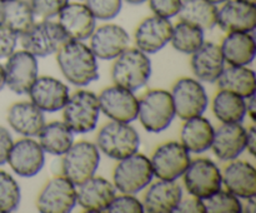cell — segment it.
<instances>
[{
  "label": "cell",
  "mask_w": 256,
  "mask_h": 213,
  "mask_svg": "<svg viewBox=\"0 0 256 213\" xmlns=\"http://www.w3.org/2000/svg\"><path fill=\"white\" fill-rule=\"evenodd\" d=\"M35 17L52 19L69 4V0H29Z\"/></svg>",
  "instance_id": "cell-39"
},
{
  "label": "cell",
  "mask_w": 256,
  "mask_h": 213,
  "mask_svg": "<svg viewBox=\"0 0 256 213\" xmlns=\"http://www.w3.org/2000/svg\"><path fill=\"white\" fill-rule=\"evenodd\" d=\"M100 112L115 122L132 123L138 119L139 99L134 92L125 88L112 85L108 87L98 95Z\"/></svg>",
  "instance_id": "cell-14"
},
{
  "label": "cell",
  "mask_w": 256,
  "mask_h": 213,
  "mask_svg": "<svg viewBox=\"0 0 256 213\" xmlns=\"http://www.w3.org/2000/svg\"><path fill=\"white\" fill-rule=\"evenodd\" d=\"M58 23L68 39H89L96 28V19L82 3H69L58 15Z\"/></svg>",
  "instance_id": "cell-21"
},
{
  "label": "cell",
  "mask_w": 256,
  "mask_h": 213,
  "mask_svg": "<svg viewBox=\"0 0 256 213\" xmlns=\"http://www.w3.org/2000/svg\"><path fill=\"white\" fill-rule=\"evenodd\" d=\"M6 120L12 129L22 137H35L45 125L44 112L32 100L14 103L8 110Z\"/></svg>",
  "instance_id": "cell-26"
},
{
  "label": "cell",
  "mask_w": 256,
  "mask_h": 213,
  "mask_svg": "<svg viewBox=\"0 0 256 213\" xmlns=\"http://www.w3.org/2000/svg\"><path fill=\"white\" fill-rule=\"evenodd\" d=\"M99 163L100 150L95 143L88 140L72 143V147L62 154V175L75 185H79L95 175Z\"/></svg>",
  "instance_id": "cell-7"
},
{
  "label": "cell",
  "mask_w": 256,
  "mask_h": 213,
  "mask_svg": "<svg viewBox=\"0 0 256 213\" xmlns=\"http://www.w3.org/2000/svg\"><path fill=\"white\" fill-rule=\"evenodd\" d=\"M216 82L219 89L229 90L245 99L255 94L256 75L254 70L248 67L230 65L224 68Z\"/></svg>",
  "instance_id": "cell-29"
},
{
  "label": "cell",
  "mask_w": 256,
  "mask_h": 213,
  "mask_svg": "<svg viewBox=\"0 0 256 213\" xmlns=\"http://www.w3.org/2000/svg\"><path fill=\"white\" fill-rule=\"evenodd\" d=\"M175 108V115L182 120L202 115L209 104L204 85L194 78H180L170 92Z\"/></svg>",
  "instance_id": "cell-10"
},
{
  "label": "cell",
  "mask_w": 256,
  "mask_h": 213,
  "mask_svg": "<svg viewBox=\"0 0 256 213\" xmlns=\"http://www.w3.org/2000/svg\"><path fill=\"white\" fill-rule=\"evenodd\" d=\"M96 20H112L119 15L122 0H86L85 3Z\"/></svg>",
  "instance_id": "cell-37"
},
{
  "label": "cell",
  "mask_w": 256,
  "mask_h": 213,
  "mask_svg": "<svg viewBox=\"0 0 256 213\" xmlns=\"http://www.w3.org/2000/svg\"><path fill=\"white\" fill-rule=\"evenodd\" d=\"M4 5V25L16 33L24 34L35 23V14L29 0H9Z\"/></svg>",
  "instance_id": "cell-33"
},
{
  "label": "cell",
  "mask_w": 256,
  "mask_h": 213,
  "mask_svg": "<svg viewBox=\"0 0 256 213\" xmlns=\"http://www.w3.org/2000/svg\"><path fill=\"white\" fill-rule=\"evenodd\" d=\"M22 49L36 58H45L55 54L62 43L68 40L64 30L58 22L42 19L35 22L29 30L20 35Z\"/></svg>",
  "instance_id": "cell-8"
},
{
  "label": "cell",
  "mask_w": 256,
  "mask_h": 213,
  "mask_svg": "<svg viewBox=\"0 0 256 213\" xmlns=\"http://www.w3.org/2000/svg\"><path fill=\"white\" fill-rule=\"evenodd\" d=\"M182 22L212 30L216 27L218 7L209 0H182V8L178 14Z\"/></svg>",
  "instance_id": "cell-31"
},
{
  "label": "cell",
  "mask_w": 256,
  "mask_h": 213,
  "mask_svg": "<svg viewBox=\"0 0 256 213\" xmlns=\"http://www.w3.org/2000/svg\"><path fill=\"white\" fill-rule=\"evenodd\" d=\"M182 178L188 193L202 200L222 189V170L209 158L190 160Z\"/></svg>",
  "instance_id": "cell-9"
},
{
  "label": "cell",
  "mask_w": 256,
  "mask_h": 213,
  "mask_svg": "<svg viewBox=\"0 0 256 213\" xmlns=\"http://www.w3.org/2000/svg\"><path fill=\"white\" fill-rule=\"evenodd\" d=\"M12 144H14V140H12L10 132L5 127L0 125V165L8 162V157H9Z\"/></svg>",
  "instance_id": "cell-43"
},
{
  "label": "cell",
  "mask_w": 256,
  "mask_h": 213,
  "mask_svg": "<svg viewBox=\"0 0 256 213\" xmlns=\"http://www.w3.org/2000/svg\"><path fill=\"white\" fill-rule=\"evenodd\" d=\"M209 2H212V4L215 5H219V4H222L224 2H226V0H209Z\"/></svg>",
  "instance_id": "cell-50"
},
{
  "label": "cell",
  "mask_w": 256,
  "mask_h": 213,
  "mask_svg": "<svg viewBox=\"0 0 256 213\" xmlns=\"http://www.w3.org/2000/svg\"><path fill=\"white\" fill-rule=\"evenodd\" d=\"M190 67L199 82H216L225 68V59L220 45L212 42H204V44L192 54Z\"/></svg>",
  "instance_id": "cell-25"
},
{
  "label": "cell",
  "mask_w": 256,
  "mask_h": 213,
  "mask_svg": "<svg viewBox=\"0 0 256 213\" xmlns=\"http://www.w3.org/2000/svg\"><path fill=\"white\" fill-rule=\"evenodd\" d=\"M2 3H5V2H9V0H0Z\"/></svg>",
  "instance_id": "cell-52"
},
{
  "label": "cell",
  "mask_w": 256,
  "mask_h": 213,
  "mask_svg": "<svg viewBox=\"0 0 256 213\" xmlns=\"http://www.w3.org/2000/svg\"><path fill=\"white\" fill-rule=\"evenodd\" d=\"M174 213H206L204 200L195 195L182 197Z\"/></svg>",
  "instance_id": "cell-42"
},
{
  "label": "cell",
  "mask_w": 256,
  "mask_h": 213,
  "mask_svg": "<svg viewBox=\"0 0 256 213\" xmlns=\"http://www.w3.org/2000/svg\"><path fill=\"white\" fill-rule=\"evenodd\" d=\"M255 148H256V128L255 125H252L249 129H246V148L245 149L249 152L252 157L255 155Z\"/></svg>",
  "instance_id": "cell-44"
},
{
  "label": "cell",
  "mask_w": 256,
  "mask_h": 213,
  "mask_svg": "<svg viewBox=\"0 0 256 213\" xmlns=\"http://www.w3.org/2000/svg\"><path fill=\"white\" fill-rule=\"evenodd\" d=\"M19 35L6 25H0V59L10 57L15 52Z\"/></svg>",
  "instance_id": "cell-41"
},
{
  "label": "cell",
  "mask_w": 256,
  "mask_h": 213,
  "mask_svg": "<svg viewBox=\"0 0 256 213\" xmlns=\"http://www.w3.org/2000/svg\"><path fill=\"white\" fill-rule=\"evenodd\" d=\"M152 178L154 172L150 159L136 152L119 160L112 172V184L120 193L136 194L152 183Z\"/></svg>",
  "instance_id": "cell-6"
},
{
  "label": "cell",
  "mask_w": 256,
  "mask_h": 213,
  "mask_svg": "<svg viewBox=\"0 0 256 213\" xmlns=\"http://www.w3.org/2000/svg\"><path fill=\"white\" fill-rule=\"evenodd\" d=\"M22 190L12 174L0 170V213L14 212L19 208Z\"/></svg>",
  "instance_id": "cell-35"
},
{
  "label": "cell",
  "mask_w": 256,
  "mask_h": 213,
  "mask_svg": "<svg viewBox=\"0 0 256 213\" xmlns=\"http://www.w3.org/2000/svg\"><path fill=\"white\" fill-rule=\"evenodd\" d=\"M184 122L180 132V143L189 150V153L200 154L209 150L215 134V128L210 120L202 115H198Z\"/></svg>",
  "instance_id": "cell-27"
},
{
  "label": "cell",
  "mask_w": 256,
  "mask_h": 213,
  "mask_svg": "<svg viewBox=\"0 0 256 213\" xmlns=\"http://www.w3.org/2000/svg\"><path fill=\"white\" fill-rule=\"evenodd\" d=\"M216 25L225 33H254L256 4L245 0H226L218 8Z\"/></svg>",
  "instance_id": "cell-16"
},
{
  "label": "cell",
  "mask_w": 256,
  "mask_h": 213,
  "mask_svg": "<svg viewBox=\"0 0 256 213\" xmlns=\"http://www.w3.org/2000/svg\"><path fill=\"white\" fill-rule=\"evenodd\" d=\"M39 144L45 153L52 155L64 154L74 143V132L64 122L55 120L52 123H45L42 129L38 134Z\"/></svg>",
  "instance_id": "cell-30"
},
{
  "label": "cell",
  "mask_w": 256,
  "mask_h": 213,
  "mask_svg": "<svg viewBox=\"0 0 256 213\" xmlns=\"http://www.w3.org/2000/svg\"><path fill=\"white\" fill-rule=\"evenodd\" d=\"M4 24V5L0 2V25Z\"/></svg>",
  "instance_id": "cell-49"
},
{
  "label": "cell",
  "mask_w": 256,
  "mask_h": 213,
  "mask_svg": "<svg viewBox=\"0 0 256 213\" xmlns=\"http://www.w3.org/2000/svg\"><path fill=\"white\" fill-rule=\"evenodd\" d=\"M90 39V49L102 60H114L129 48V33L118 24H105L95 28Z\"/></svg>",
  "instance_id": "cell-18"
},
{
  "label": "cell",
  "mask_w": 256,
  "mask_h": 213,
  "mask_svg": "<svg viewBox=\"0 0 256 213\" xmlns=\"http://www.w3.org/2000/svg\"><path fill=\"white\" fill-rule=\"evenodd\" d=\"M256 207V200L255 197L246 198V203L242 204V212L244 213H254Z\"/></svg>",
  "instance_id": "cell-46"
},
{
  "label": "cell",
  "mask_w": 256,
  "mask_h": 213,
  "mask_svg": "<svg viewBox=\"0 0 256 213\" xmlns=\"http://www.w3.org/2000/svg\"><path fill=\"white\" fill-rule=\"evenodd\" d=\"M205 42L204 30L199 27L189 24L180 20L172 27V34L170 43L172 48L182 54H192L196 52Z\"/></svg>",
  "instance_id": "cell-34"
},
{
  "label": "cell",
  "mask_w": 256,
  "mask_h": 213,
  "mask_svg": "<svg viewBox=\"0 0 256 213\" xmlns=\"http://www.w3.org/2000/svg\"><path fill=\"white\" fill-rule=\"evenodd\" d=\"M116 195V188L110 180L95 177L76 185V203L86 212H106Z\"/></svg>",
  "instance_id": "cell-20"
},
{
  "label": "cell",
  "mask_w": 256,
  "mask_h": 213,
  "mask_svg": "<svg viewBox=\"0 0 256 213\" xmlns=\"http://www.w3.org/2000/svg\"><path fill=\"white\" fill-rule=\"evenodd\" d=\"M55 54L60 72L70 84L86 87L99 78L98 58L82 40H65Z\"/></svg>",
  "instance_id": "cell-1"
},
{
  "label": "cell",
  "mask_w": 256,
  "mask_h": 213,
  "mask_svg": "<svg viewBox=\"0 0 256 213\" xmlns=\"http://www.w3.org/2000/svg\"><path fill=\"white\" fill-rule=\"evenodd\" d=\"M172 27L170 19L156 15L146 18L135 30V45L145 54H155L170 43Z\"/></svg>",
  "instance_id": "cell-19"
},
{
  "label": "cell",
  "mask_w": 256,
  "mask_h": 213,
  "mask_svg": "<svg viewBox=\"0 0 256 213\" xmlns=\"http://www.w3.org/2000/svg\"><path fill=\"white\" fill-rule=\"evenodd\" d=\"M208 213H242V203L229 190L219 189L204 200Z\"/></svg>",
  "instance_id": "cell-36"
},
{
  "label": "cell",
  "mask_w": 256,
  "mask_h": 213,
  "mask_svg": "<svg viewBox=\"0 0 256 213\" xmlns=\"http://www.w3.org/2000/svg\"><path fill=\"white\" fill-rule=\"evenodd\" d=\"M96 147L110 159L120 160L139 150L140 135L130 123L110 120L98 132Z\"/></svg>",
  "instance_id": "cell-3"
},
{
  "label": "cell",
  "mask_w": 256,
  "mask_h": 213,
  "mask_svg": "<svg viewBox=\"0 0 256 213\" xmlns=\"http://www.w3.org/2000/svg\"><path fill=\"white\" fill-rule=\"evenodd\" d=\"M62 110V122L74 132V134L92 132L96 128L102 113L98 95L85 89L76 90L70 95Z\"/></svg>",
  "instance_id": "cell-5"
},
{
  "label": "cell",
  "mask_w": 256,
  "mask_h": 213,
  "mask_svg": "<svg viewBox=\"0 0 256 213\" xmlns=\"http://www.w3.org/2000/svg\"><path fill=\"white\" fill-rule=\"evenodd\" d=\"M190 160L189 150L180 142L170 140L155 149L150 163L158 179L178 180L182 177Z\"/></svg>",
  "instance_id": "cell-11"
},
{
  "label": "cell",
  "mask_w": 256,
  "mask_h": 213,
  "mask_svg": "<svg viewBox=\"0 0 256 213\" xmlns=\"http://www.w3.org/2000/svg\"><path fill=\"white\" fill-rule=\"evenodd\" d=\"M222 184L236 197L246 199L256 195V169L248 160H230L222 173Z\"/></svg>",
  "instance_id": "cell-24"
},
{
  "label": "cell",
  "mask_w": 256,
  "mask_h": 213,
  "mask_svg": "<svg viewBox=\"0 0 256 213\" xmlns=\"http://www.w3.org/2000/svg\"><path fill=\"white\" fill-rule=\"evenodd\" d=\"M5 85L15 94H28L39 77L38 59L26 50H15L4 65Z\"/></svg>",
  "instance_id": "cell-13"
},
{
  "label": "cell",
  "mask_w": 256,
  "mask_h": 213,
  "mask_svg": "<svg viewBox=\"0 0 256 213\" xmlns=\"http://www.w3.org/2000/svg\"><path fill=\"white\" fill-rule=\"evenodd\" d=\"M245 2H249V3H254V4H256V0H245Z\"/></svg>",
  "instance_id": "cell-51"
},
{
  "label": "cell",
  "mask_w": 256,
  "mask_h": 213,
  "mask_svg": "<svg viewBox=\"0 0 256 213\" xmlns=\"http://www.w3.org/2000/svg\"><path fill=\"white\" fill-rule=\"evenodd\" d=\"M5 87V72L4 67L0 64V90Z\"/></svg>",
  "instance_id": "cell-47"
},
{
  "label": "cell",
  "mask_w": 256,
  "mask_h": 213,
  "mask_svg": "<svg viewBox=\"0 0 256 213\" xmlns=\"http://www.w3.org/2000/svg\"><path fill=\"white\" fill-rule=\"evenodd\" d=\"M182 198V188L176 180L159 179L148 188L142 205L148 213H174Z\"/></svg>",
  "instance_id": "cell-23"
},
{
  "label": "cell",
  "mask_w": 256,
  "mask_h": 213,
  "mask_svg": "<svg viewBox=\"0 0 256 213\" xmlns=\"http://www.w3.org/2000/svg\"><path fill=\"white\" fill-rule=\"evenodd\" d=\"M175 117L174 103L168 90H148L139 99L138 118L146 132H164L170 127Z\"/></svg>",
  "instance_id": "cell-4"
},
{
  "label": "cell",
  "mask_w": 256,
  "mask_h": 213,
  "mask_svg": "<svg viewBox=\"0 0 256 213\" xmlns=\"http://www.w3.org/2000/svg\"><path fill=\"white\" fill-rule=\"evenodd\" d=\"M28 94L40 110L46 113L62 110L70 97L69 87L62 80L49 75L38 77Z\"/></svg>",
  "instance_id": "cell-17"
},
{
  "label": "cell",
  "mask_w": 256,
  "mask_h": 213,
  "mask_svg": "<svg viewBox=\"0 0 256 213\" xmlns=\"http://www.w3.org/2000/svg\"><path fill=\"white\" fill-rule=\"evenodd\" d=\"M246 148V129L242 123H222L215 130L212 149L224 162L234 160Z\"/></svg>",
  "instance_id": "cell-22"
},
{
  "label": "cell",
  "mask_w": 256,
  "mask_h": 213,
  "mask_svg": "<svg viewBox=\"0 0 256 213\" xmlns=\"http://www.w3.org/2000/svg\"><path fill=\"white\" fill-rule=\"evenodd\" d=\"M108 213H144V205L134 194L115 195L106 209Z\"/></svg>",
  "instance_id": "cell-38"
},
{
  "label": "cell",
  "mask_w": 256,
  "mask_h": 213,
  "mask_svg": "<svg viewBox=\"0 0 256 213\" xmlns=\"http://www.w3.org/2000/svg\"><path fill=\"white\" fill-rule=\"evenodd\" d=\"M220 49L228 64L248 67L255 59V38L252 33H228L222 39Z\"/></svg>",
  "instance_id": "cell-28"
},
{
  "label": "cell",
  "mask_w": 256,
  "mask_h": 213,
  "mask_svg": "<svg viewBox=\"0 0 256 213\" xmlns=\"http://www.w3.org/2000/svg\"><path fill=\"white\" fill-rule=\"evenodd\" d=\"M122 2H125L126 4L130 5H142L144 4V3H146L148 0H122Z\"/></svg>",
  "instance_id": "cell-48"
},
{
  "label": "cell",
  "mask_w": 256,
  "mask_h": 213,
  "mask_svg": "<svg viewBox=\"0 0 256 213\" xmlns=\"http://www.w3.org/2000/svg\"><path fill=\"white\" fill-rule=\"evenodd\" d=\"M255 108H256V102H255V94H252V97L246 98V115H249L250 119L255 120Z\"/></svg>",
  "instance_id": "cell-45"
},
{
  "label": "cell",
  "mask_w": 256,
  "mask_h": 213,
  "mask_svg": "<svg viewBox=\"0 0 256 213\" xmlns=\"http://www.w3.org/2000/svg\"><path fill=\"white\" fill-rule=\"evenodd\" d=\"M112 79L115 85L132 92L142 89L152 77V60L138 48H128L115 58Z\"/></svg>",
  "instance_id": "cell-2"
},
{
  "label": "cell",
  "mask_w": 256,
  "mask_h": 213,
  "mask_svg": "<svg viewBox=\"0 0 256 213\" xmlns=\"http://www.w3.org/2000/svg\"><path fill=\"white\" fill-rule=\"evenodd\" d=\"M212 112L222 123H242L246 117V99L220 89L212 100Z\"/></svg>",
  "instance_id": "cell-32"
},
{
  "label": "cell",
  "mask_w": 256,
  "mask_h": 213,
  "mask_svg": "<svg viewBox=\"0 0 256 213\" xmlns=\"http://www.w3.org/2000/svg\"><path fill=\"white\" fill-rule=\"evenodd\" d=\"M12 172L22 178L36 175L45 165V152L35 139L22 138L12 144L8 162Z\"/></svg>",
  "instance_id": "cell-15"
},
{
  "label": "cell",
  "mask_w": 256,
  "mask_h": 213,
  "mask_svg": "<svg viewBox=\"0 0 256 213\" xmlns=\"http://www.w3.org/2000/svg\"><path fill=\"white\" fill-rule=\"evenodd\" d=\"M154 15L165 19H172L179 14L182 0H148Z\"/></svg>",
  "instance_id": "cell-40"
},
{
  "label": "cell",
  "mask_w": 256,
  "mask_h": 213,
  "mask_svg": "<svg viewBox=\"0 0 256 213\" xmlns=\"http://www.w3.org/2000/svg\"><path fill=\"white\" fill-rule=\"evenodd\" d=\"M76 204V185L62 174L48 180L36 199L42 213H69Z\"/></svg>",
  "instance_id": "cell-12"
}]
</instances>
